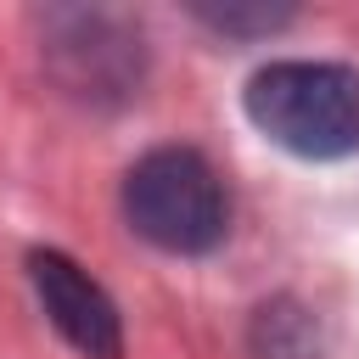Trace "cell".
I'll use <instances>...</instances> for the list:
<instances>
[{"label":"cell","instance_id":"cell-1","mask_svg":"<svg viewBox=\"0 0 359 359\" xmlns=\"http://www.w3.org/2000/svg\"><path fill=\"white\" fill-rule=\"evenodd\" d=\"M247 118L292 157L359 151V73L342 62H269L247 79Z\"/></svg>","mask_w":359,"mask_h":359},{"label":"cell","instance_id":"cell-2","mask_svg":"<svg viewBox=\"0 0 359 359\" xmlns=\"http://www.w3.org/2000/svg\"><path fill=\"white\" fill-rule=\"evenodd\" d=\"M123 213L135 236L163 252H213L230 230V196L219 168L191 146H157L123 174Z\"/></svg>","mask_w":359,"mask_h":359},{"label":"cell","instance_id":"cell-3","mask_svg":"<svg viewBox=\"0 0 359 359\" xmlns=\"http://www.w3.org/2000/svg\"><path fill=\"white\" fill-rule=\"evenodd\" d=\"M28 280L39 292L45 320L56 325V337L67 348H79L84 359H123V320L118 303L101 292L95 275H84V264H73L56 247H34L28 252Z\"/></svg>","mask_w":359,"mask_h":359}]
</instances>
